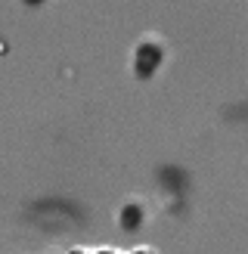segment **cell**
<instances>
[{
    "mask_svg": "<svg viewBox=\"0 0 248 254\" xmlns=\"http://www.w3.org/2000/svg\"><path fill=\"white\" fill-rule=\"evenodd\" d=\"M168 62V44L161 41L158 34H143L140 41L133 44V53H130V71L136 74L140 81L155 78L158 68Z\"/></svg>",
    "mask_w": 248,
    "mask_h": 254,
    "instance_id": "6da1fadb",
    "label": "cell"
},
{
    "mask_svg": "<svg viewBox=\"0 0 248 254\" xmlns=\"http://www.w3.org/2000/svg\"><path fill=\"white\" fill-rule=\"evenodd\" d=\"M143 220H146V205L143 201L130 198V201H124V205L118 208V223L124 226V230H136Z\"/></svg>",
    "mask_w": 248,
    "mask_h": 254,
    "instance_id": "7a4b0ae2",
    "label": "cell"
},
{
    "mask_svg": "<svg viewBox=\"0 0 248 254\" xmlns=\"http://www.w3.org/2000/svg\"><path fill=\"white\" fill-rule=\"evenodd\" d=\"M22 3H28V6H37V3H44V0H22Z\"/></svg>",
    "mask_w": 248,
    "mask_h": 254,
    "instance_id": "3957f363",
    "label": "cell"
}]
</instances>
